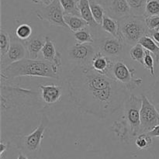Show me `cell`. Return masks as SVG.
<instances>
[{"label": "cell", "instance_id": "cell-33", "mask_svg": "<svg viewBox=\"0 0 159 159\" xmlns=\"http://www.w3.org/2000/svg\"><path fill=\"white\" fill-rule=\"evenodd\" d=\"M149 36L159 45V31L149 30Z\"/></svg>", "mask_w": 159, "mask_h": 159}, {"label": "cell", "instance_id": "cell-7", "mask_svg": "<svg viewBox=\"0 0 159 159\" xmlns=\"http://www.w3.org/2000/svg\"><path fill=\"white\" fill-rule=\"evenodd\" d=\"M50 120L48 116L44 113L41 115L40 124L35 130L30 134L20 138V148L23 149L27 153H37L41 150L42 141L43 139V134L48 128Z\"/></svg>", "mask_w": 159, "mask_h": 159}, {"label": "cell", "instance_id": "cell-27", "mask_svg": "<svg viewBox=\"0 0 159 159\" xmlns=\"http://www.w3.org/2000/svg\"><path fill=\"white\" fill-rule=\"evenodd\" d=\"M59 2L63 8L64 13L81 16L78 8V0H59Z\"/></svg>", "mask_w": 159, "mask_h": 159}, {"label": "cell", "instance_id": "cell-10", "mask_svg": "<svg viewBox=\"0 0 159 159\" xmlns=\"http://www.w3.org/2000/svg\"><path fill=\"white\" fill-rule=\"evenodd\" d=\"M97 52L93 43H75L68 49V58L75 63V66H89Z\"/></svg>", "mask_w": 159, "mask_h": 159}, {"label": "cell", "instance_id": "cell-9", "mask_svg": "<svg viewBox=\"0 0 159 159\" xmlns=\"http://www.w3.org/2000/svg\"><path fill=\"white\" fill-rule=\"evenodd\" d=\"M36 13L39 20L48 22L52 26L68 29L64 19L63 8L59 0H53L51 4L38 9Z\"/></svg>", "mask_w": 159, "mask_h": 159}, {"label": "cell", "instance_id": "cell-14", "mask_svg": "<svg viewBox=\"0 0 159 159\" xmlns=\"http://www.w3.org/2000/svg\"><path fill=\"white\" fill-rule=\"evenodd\" d=\"M39 89L41 91V98L45 104L50 106L61 100L62 89L56 85H40Z\"/></svg>", "mask_w": 159, "mask_h": 159}, {"label": "cell", "instance_id": "cell-8", "mask_svg": "<svg viewBox=\"0 0 159 159\" xmlns=\"http://www.w3.org/2000/svg\"><path fill=\"white\" fill-rule=\"evenodd\" d=\"M141 134H148L159 125V112L145 95H141Z\"/></svg>", "mask_w": 159, "mask_h": 159}, {"label": "cell", "instance_id": "cell-5", "mask_svg": "<svg viewBox=\"0 0 159 159\" xmlns=\"http://www.w3.org/2000/svg\"><path fill=\"white\" fill-rule=\"evenodd\" d=\"M110 77L122 84L127 90L139 88L143 84L142 78L136 76L134 66L123 57L114 58Z\"/></svg>", "mask_w": 159, "mask_h": 159}, {"label": "cell", "instance_id": "cell-28", "mask_svg": "<svg viewBox=\"0 0 159 159\" xmlns=\"http://www.w3.org/2000/svg\"><path fill=\"white\" fill-rule=\"evenodd\" d=\"M130 57L133 61L144 65V58L145 56V49L140 43H137L131 48L130 51Z\"/></svg>", "mask_w": 159, "mask_h": 159}, {"label": "cell", "instance_id": "cell-29", "mask_svg": "<svg viewBox=\"0 0 159 159\" xmlns=\"http://www.w3.org/2000/svg\"><path fill=\"white\" fill-rule=\"evenodd\" d=\"M159 16V0H148L144 17Z\"/></svg>", "mask_w": 159, "mask_h": 159}, {"label": "cell", "instance_id": "cell-40", "mask_svg": "<svg viewBox=\"0 0 159 159\" xmlns=\"http://www.w3.org/2000/svg\"><path fill=\"white\" fill-rule=\"evenodd\" d=\"M52 1H53V0H52Z\"/></svg>", "mask_w": 159, "mask_h": 159}, {"label": "cell", "instance_id": "cell-30", "mask_svg": "<svg viewBox=\"0 0 159 159\" xmlns=\"http://www.w3.org/2000/svg\"><path fill=\"white\" fill-rule=\"evenodd\" d=\"M155 58H154V56L152 55V53L145 50V56H144V65H144L145 69L148 70L152 77H155Z\"/></svg>", "mask_w": 159, "mask_h": 159}, {"label": "cell", "instance_id": "cell-1", "mask_svg": "<svg viewBox=\"0 0 159 159\" xmlns=\"http://www.w3.org/2000/svg\"><path fill=\"white\" fill-rule=\"evenodd\" d=\"M69 97L82 113L104 119L124 107L127 89L109 76L96 72L91 65L75 66L68 79Z\"/></svg>", "mask_w": 159, "mask_h": 159}, {"label": "cell", "instance_id": "cell-31", "mask_svg": "<svg viewBox=\"0 0 159 159\" xmlns=\"http://www.w3.org/2000/svg\"><path fill=\"white\" fill-rule=\"evenodd\" d=\"M148 99L155 106L159 112V77L151 89L150 97H148Z\"/></svg>", "mask_w": 159, "mask_h": 159}, {"label": "cell", "instance_id": "cell-16", "mask_svg": "<svg viewBox=\"0 0 159 159\" xmlns=\"http://www.w3.org/2000/svg\"><path fill=\"white\" fill-rule=\"evenodd\" d=\"M101 28H102V30L111 35L112 37H115L116 39L119 40L120 41L124 43V39L120 32L118 20H115V19L112 18V17L109 16L108 15L106 14L104 16L103 20H102V25H101Z\"/></svg>", "mask_w": 159, "mask_h": 159}, {"label": "cell", "instance_id": "cell-17", "mask_svg": "<svg viewBox=\"0 0 159 159\" xmlns=\"http://www.w3.org/2000/svg\"><path fill=\"white\" fill-rule=\"evenodd\" d=\"M28 53V58L37 60L38 54L42 51L45 43V37H34L23 42Z\"/></svg>", "mask_w": 159, "mask_h": 159}, {"label": "cell", "instance_id": "cell-36", "mask_svg": "<svg viewBox=\"0 0 159 159\" xmlns=\"http://www.w3.org/2000/svg\"><path fill=\"white\" fill-rule=\"evenodd\" d=\"M148 134L150 135V136H152V138H154V137H155V138H159V125L156 126L152 131L149 132Z\"/></svg>", "mask_w": 159, "mask_h": 159}, {"label": "cell", "instance_id": "cell-39", "mask_svg": "<svg viewBox=\"0 0 159 159\" xmlns=\"http://www.w3.org/2000/svg\"><path fill=\"white\" fill-rule=\"evenodd\" d=\"M158 31H159V29H158Z\"/></svg>", "mask_w": 159, "mask_h": 159}, {"label": "cell", "instance_id": "cell-3", "mask_svg": "<svg viewBox=\"0 0 159 159\" xmlns=\"http://www.w3.org/2000/svg\"><path fill=\"white\" fill-rule=\"evenodd\" d=\"M61 68L46 60L24 58L1 69V80L9 82L23 76L49 78L58 80Z\"/></svg>", "mask_w": 159, "mask_h": 159}, {"label": "cell", "instance_id": "cell-37", "mask_svg": "<svg viewBox=\"0 0 159 159\" xmlns=\"http://www.w3.org/2000/svg\"><path fill=\"white\" fill-rule=\"evenodd\" d=\"M16 159H30V158H28L27 155H26V154H24L22 152H20V153H19Z\"/></svg>", "mask_w": 159, "mask_h": 159}, {"label": "cell", "instance_id": "cell-23", "mask_svg": "<svg viewBox=\"0 0 159 159\" xmlns=\"http://www.w3.org/2000/svg\"><path fill=\"white\" fill-rule=\"evenodd\" d=\"M153 144V138L148 134H141L135 139V145L138 150L147 151Z\"/></svg>", "mask_w": 159, "mask_h": 159}, {"label": "cell", "instance_id": "cell-32", "mask_svg": "<svg viewBox=\"0 0 159 159\" xmlns=\"http://www.w3.org/2000/svg\"><path fill=\"white\" fill-rule=\"evenodd\" d=\"M145 23L149 30H158L159 16H154L145 18Z\"/></svg>", "mask_w": 159, "mask_h": 159}, {"label": "cell", "instance_id": "cell-19", "mask_svg": "<svg viewBox=\"0 0 159 159\" xmlns=\"http://www.w3.org/2000/svg\"><path fill=\"white\" fill-rule=\"evenodd\" d=\"M64 19H65V22L68 26V29L73 34L87 27H89L87 22L84 20L81 16L71 15V14H65Z\"/></svg>", "mask_w": 159, "mask_h": 159}, {"label": "cell", "instance_id": "cell-25", "mask_svg": "<svg viewBox=\"0 0 159 159\" xmlns=\"http://www.w3.org/2000/svg\"><path fill=\"white\" fill-rule=\"evenodd\" d=\"M131 10L132 15L144 16L148 0H127Z\"/></svg>", "mask_w": 159, "mask_h": 159}, {"label": "cell", "instance_id": "cell-12", "mask_svg": "<svg viewBox=\"0 0 159 159\" xmlns=\"http://www.w3.org/2000/svg\"><path fill=\"white\" fill-rule=\"evenodd\" d=\"M10 47L7 54L3 60L0 61L1 69L6 68L8 65L19 61L25 58L26 55V48L23 41L19 40L16 36L10 37Z\"/></svg>", "mask_w": 159, "mask_h": 159}, {"label": "cell", "instance_id": "cell-13", "mask_svg": "<svg viewBox=\"0 0 159 159\" xmlns=\"http://www.w3.org/2000/svg\"><path fill=\"white\" fill-rule=\"evenodd\" d=\"M113 61L114 58L107 57L99 51H97L91 62V67L96 72L110 77Z\"/></svg>", "mask_w": 159, "mask_h": 159}, {"label": "cell", "instance_id": "cell-26", "mask_svg": "<svg viewBox=\"0 0 159 159\" xmlns=\"http://www.w3.org/2000/svg\"><path fill=\"white\" fill-rule=\"evenodd\" d=\"M10 37L6 31L1 29L0 31V61L3 60L7 54L10 47Z\"/></svg>", "mask_w": 159, "mask_h": 159}, {"label": "cell", "instance_id": "cell-34", "mask_svg": "<svg viewBox=\"0 0 159 159\" xmlns=\"http://www.w3.org/2000/svg\"><path fill=\"white\" fill-rule=\"evenodd\" d=\"M32 2L35 3V4H39L42 5L43 6H46L51 4L52 0H32Z\"/></svg>", "mask_w": 159, "mask_h": 159}, {"label": "cell", "instance_id": "cell-18", "mask_svg": "<svg viewBox=\"0 0 159 159\" xmlns=\"http://www.w3.org/2000/svg\"><path fill=\"white\" fill-rule=\"evenodd\" d=\"M78 8H79L81 17L87 22L89 26L91 29H96L99 27V25L96 23L93 16L89 0H78Z\"/></svg>", "mask_w": 159, "mask_h": 159}, {"label": "cell", "instance_id": "cell-35", "mask_svg": "<svg viewBox=\"0 0 159 159\" xmlns=\"http://www.w3.org/2000/svg\"><path fill=\"white\" fill-rule=\"evenodd\" d=\"M8 148V144L7 143H5L4 141H2L0 142V155H4L5 152H6Z\"/></svg>", "mask_w": 159, "mask_h": 159}, {"label": "cell", "instance_id": "cell-20", "mask_svg": "<svg viewBox=\"0 0 159 159\" xmlns=\"http://www.w3.org/2000/svg\"><path fill=\"white\" fill-rule=\"evenodd\" d=\"M138 43L145 50L152 54L155 58V63L159 64V45L149 35H145L139 40Z\"/></svg>", "mask_w": 159, "mask_h": 159}, {"label": "cell", "instance_id": "cell-6", "mask_svg": "<svg viewBox=\"0 0 159 159\" xmlns=\"http://www.w3.org/2000/svg\"><path fill=\"white\" fill-rule=\"evenodd\" d=\"M93 32L95 38L94 45L97 51L102 53L103 55L112 58H122L125 51V43L120 41L119 40L111 35H99L98 32Z\"/></svg>", "mask_w": 159, "mask_h": 159}, {"label": "cell", "instance_id": "cell-4", "mask_svg": "<svg viewBox=\"0 0 159 159\" xmlns=\"http://www.w3.org/2000/svg\"><path fill=\"white\" fill-rule=\"evenodd\" d=\"M125 44L134 46L144 36L149 35V30L144 16L130 15L118 20Z\"/></svg>", "mask_w": 159, "mask_h": 159}, {"label": "cell", "instance_id": "cell-22", "mask_svg": "<svg viewBox=\"0 0 159 159\" xmlns=\"http://www.w3.org/2000/svg\"><path fill=\"white\" fill-rule=\"evenodd\" d=\"M73 34H74L75 39L77 43H81V44L82 43H93L94 44V35L89 27L78 31Z\"/></svg>", "mask_w": 159, "mask_h": 159}, {"label": "cell", "instance_id": "cell-11", "mask_svg": "<svg viewBox=\"0 0 159 159\" xmlns=\"http://www.w3.org/2000/svg\"><path fill=\"white\" fill-rule=\"evenodd\" d=\"M104 7L106 14L119 20L124 17L132 15L127 0H96Z\"/></svg>", "mask_w": 159, "mask_h": 159}, {"label": "cell", "instance_id": "cell-15", "mask_svg": "<svg viewBox=\"0 0 159 159\" xmlns=\"http://www.w3.org/2000/svg\"><path fill=\"white\" fill-rule=\"evenodd\" d=\"M41 53L44 60L52 62L57 67L61 68V55L56 50L54 41L47 36H45V43L43 49H42Z\"/></svg>", "mask_w": 159, "mask_h": 159}, {"label": "cell", "instance_id": "cell-24", "mask_svg": "<svg viewBox=\"0 0 159 159\" xmlns=\"http://www.w3.org/2000/svg\"><path fill=\"white\" fill-rule=\"evenodd\" d=\"M33 34V29L27 23H22L19 25L16 29L15 36L21 41L25 42L31 38Z\"/></svg>", "mask_w": 159, "mask_h": 159}, {"label": "cell", "instance_id": "cell-2", "mask_svg": "<svg viewBox=\"0 0 159 159\" xmlns=\"http://www.w3.org/2000/svg\"><path fill=\"white\" fill-rule=\"evenodd\" d=\"M141 96L130 95L124 104V111L120 119L111 126L112 131L120 141L130 144L141 134Z\"/></svg>", "mask_w": 159, "mask_h": 159}, {"label": "cell", "instance_id": "cell-38", "mask_svg": "<svg viewBox=\"0 0 159 159\" xmlns=\"http://www.w3.org/2000/svg\"><path fill=\"white\" fill-rule=\"evenodd\" d=\"M0 159H7L6 158V155H0Z\"/></svg>", "mask_w": 159, "mask_h": 159}, {"label": "cell", "instance_id": "cell-21", "mask_svg": "<svg viewBox=\"0 0 159 159\" xmlns=\"http://www.w3.org/2000/svg\"><path fill=\"white\" fill-rule=\"evenodd\" d=\"M89 1L90 9H91L93 18L96 23L101 26L104 16L106 15L105 9L100 3L96 2V0H89Z\"/></svg>", "mask_w": 159, "mask_h": 159}]
</instances>
